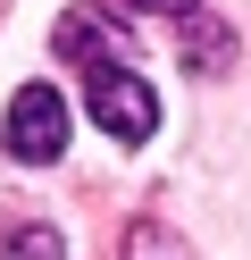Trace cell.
<instances>
[{"label": "cell", "instance_id": "1", "mask_svg": "<svg viewBox=\"0 0 251 260\" xmlns=\"http://www.w3.org/2000/svg\"><path fill=\"white\" fill-rule=\"evenodd\" d=\"M84 109H92L100 135H117V143H151V126H159V92L134 68H117V59L84 76Z\"/></svg>", "mask_w": 251, "mask_h": 260}, {"label": "cell", "instance_id": "2", "mask_svg": "<svg viewBox=\"0 0 251 260\" xmlns=\"http://www.w3.org/2000/svg\"><path fill=\"white\" fill-rule=\"evenodd\" d=\"M9 151L17 159H33V168H50V159L67 151V101L50 84H25L9 101Z\"/></svg>", "mask_w": 251, "mask_h": 260}, {"label": "cell", "instance_id": "3", "mask_svg": "<svg viewBox=\"0 0 251 260\" xmlns=\"http://www.w3.org/2000/svg\"><path fill=\"white\" fill-rule=\"evenodd\" d=\"M59 51H67V59H92V68H100V51H117V25L67 17V25H59Z\"/></svg>", "mask_w": 251, "mask_h": 260}, {"label": "cell", "instance_id": "4", "mask_svg": "<svg viewBox=\"0 0 251 260\" xmlns=\"http://www.w3.org/2000/svg\"><path fill=\"white\" fill-rule=\"evenodd\" d=\"M126 260H193L176 235H167L159 218H134V235H126Z\"/></svg>", "mask_w": 251, "mask_h": 260}, {"label": "cell", "instance_id": "5", "mask_svg": "<svg viewBox=\"0 0 251 260\" xmlns=\"http://www.w3.org/2000/svg\"><path fill=\"white\" fill-rule=\"evenodd\" d=\"M0 260H59V226H17L0 243Z\"/></svg>", "mask_w": 251, "mask_h": 260}, {"label": "cell", "instance_id": "6", "mask_svg": "<svg viewBox=\"0 0 251 260\" xmlns=\"http://www.w3.org/2000/svg\"><path fill=\"white\" fill-rule=\"evenodd\" d=\"M184 51H193V68H218V59H226V34H218V25L193 9V42H184Z\"/></svg>", "mask_w": 251, "mask_h": 260}, {"label": "cell", "instance_id": "7", "mask_svg": "<svg viewBox=\"0 0 251 260\" xmlns=\"http://www.w3.org/2000/svg\"><path fill=\"white\" fill-rule=\"evenodd\" d=\"M126 9H167V17H193V0H126Z\"/></svg>", "mask_w": 251, "mask_h": 260}]
</instances>
